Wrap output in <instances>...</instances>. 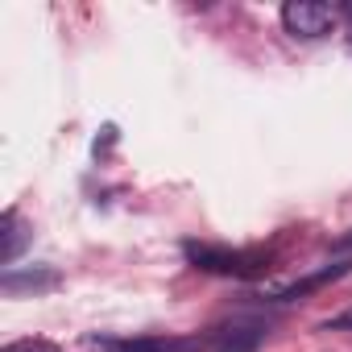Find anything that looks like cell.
I'll use <instances>...</instances> for the list:
<instances>
[{"instance_id": "6da1fadb", "label": "cell", "mask_w": 352, "mask_h": 352, "mask_svg": "<svg viewBox=\"0 0 352 352\" xmlns=\"http://www.w3.org/2000/svg\"><path fill=\"white\" fill-rule=\"evenodd\" d=\"M187 261L204 274H224V278H257L270 270V257L265 253H249V249H224V245H199V241H187L183 245Z\"/></svg>"}, {"instance_id": "7a4b0ae2", "label": "cell", "mask_w": 352, "mask_h": 352, "mask_svg": "<svg viewBox=\"0 0 352 352\" xmlns=\"http://www.w3.org/2000/svg\"><path fill=\"white\" fill-rule=\"evenodd\" d=\"M340 13L331 5H319V0H286L282 5V25L290 38H302V42H315V38H327L336 30Z\"/></svg>"}, {"instance_id": "3957f363", "label": "cell", "mask_w": 352, "mask_h": 352, "mask_svg": "<svg viewBox=\"0 0 352 352\" xmlns=\"http://www.w3.org/2000/svg\"><path fill=\"white\" fill-rule=\"evenodd\" d=\"M348 270H352V257L331 261V265H323V270H315V274H302V278H290V282H274V286H265L261 294H265V298H274V302H298V298H307V294L323 290L327 282L344 278Z\"/></svg>"}, {"instance_id": "277c9868", "label": "cell", "mask_w": 352, "mask_h": 352, "mask_svg": "<svg viewBox=\"0 0 352 352\" xmlns=\"http://www.w3.org/2000/svg\"><path fill=\"white\" fill-rule=\"evenodd\" d=\"M91 348L100 352H199V336H129V340H104L91 336Z\"/></svg>"}, {"instance_id": "5b68a950", "label": "cell", "mask_w": 352, "mask_h": 352, "mask_svg": "<svg viewBox=\"0 0 352 352\" xmlns=\"http://www.w3.org/2000/svg\"><path fill=\"white\" fill-rule=\"evenodd\" d=\"M58 282H63L58 270H50V265H30V270H5L0 290H5V294H42V290H54Z\"/></svg>"}, {"instance_id": "8992f818", "label": "cell", "mask_w": 352, "mask_h": 352, "mask_svg": "<svg viewBox=\"0 0 352 352\" xmlns=\"http://www.w3.org/2000/svg\"><path fill=\"white\" fill-rule=\"evenodd\" d=\"M0 236H5V245H0V265H13L17 261V253H21V245L30 241L25 232H21V220H17V212H5V220H0Z\"/></svg>"}, {"instance_id": "52a82bcc", "label": "cell", "mask_w": 352, "mask_h": 352, "mask_svg": "<svg viewBox=\"0 0 352 352\" xmlns=\"http://www.w3.org/2000/svg\"><path fill=\"white\" fill-rule=\"evenodd\" d=\"M261 340L257 327H232V331H220V352H253Z\"/></svg>"}, {"instance_id": "ba28073f", "label": "cell", "mask_w": 352, "mask_h": 352, "mask_svg": "<svg viewBox=\"0 0 352 352\" xmlns=\"http://www.w3.org/2000/svg\"><path fill=\"white\" fill-rule=\"evenodd\" d=\"M5 352H63V348L50 340H13V344H5Z\"/></svg>"}, {"instance_id": "9c48e42d", "label": "cell", "mask_w": 352, "mask_h": 352, "mask_svg": "<svg viewBox=\"0 0 352 352\" xmlns=\"http://www.w3.org/2000/svg\"><path fill=\"white\" fill-rule=\"evenodd\" d=\"M344 327H352V307L340 311V315H331V319L323 323V331H344Z\"/></svg>"}, {"instance_id": "30bf717a", "label": "cell", "mask_w": 352, "mask_h": 352, "mask_svg": "<svg viewBox=\"0 0 352 352\" xmlns=\"http://www.w3.org/2000/svg\"><path fill=\"white\" fill-rule=\"evenodd\" d=\"M331 249H352V232H348V236H340V241H336Z\"/></svg>"}, {"instance_id": "8fae6325", "label": "cell", "mask_w": 352, "mask_h": 352, "mask_svg": "<svg viewBox=\"0 0 352 352\" xmlns=\"http://www.w3.org/2000/svg\"><path fill=\"white\" fill-rule=\"evenodd\" d=\"M348 46H352V5H348Z\"/></svg>"}]
</instances>
